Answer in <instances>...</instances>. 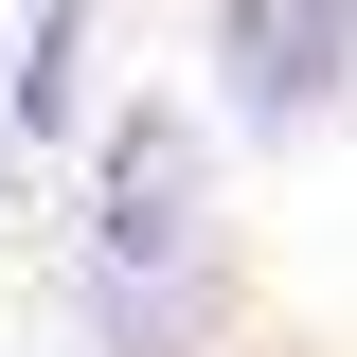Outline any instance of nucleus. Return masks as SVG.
Segmentation results:
<instances>
[{
	"mask_svg": "<svg viewBox=\"0 0 357 357\" xmlns=\"http://www.w3.org/2000/svg\"><path fill=\"white\" fill-rule=\"evenodd\" d=\"M197 54H215V126L232 143H321L357 107V0H215Z\"/></svg>",
	"mask_w": 357,
	"mask_h": 357,
	"instance_id": "f03ea898",
	"label": "nucleus"
},
{
	"mask_svg": "<svg viewBox=\"0 0 357 357\" xmlns=\"http://www.w3.org/2000/svg\"><path fill=\"white\" fill-rule=\"evenodd\" d=\"M72 54H89V0H36V36H18V126L72 143Z\"/></svg>",
	"mask_w": 357,
	"mask_h": 357,
	"instance_id": "20e7f679",
	"label": "nucleus"
},
{
	"mask_svg": "<svg viewBox=\"0 0 357 357\" xmlns=\"http://www.w3.org/2000/svg\"><path fill=\"white\" fill-rule=\"evenodd\" d=\"M232 250V178H215V107L126 89L89 126V215H72V286H126V268H197Z\"/></svg>",
	"mask_w": 357,
	"mask_h": 357,
	"instance_id": "f257e3e1",
	"label": "nucleus"
},
{
	"mask_svg": "<svg viewBox=\"0 0 357 357\" xmlns=\"http://www.w3.org/2000/svg\"><path fill=\"white\" fill-rule=\"evenodd\" d=\"M268 357H304V340H268Z\"/></svg>",
	"mask_w": 357,
	"mask_h": 357,
	"instance_id": "39448f33",
	"label": "nucleus"
},
{
	"mask_svg": "<svg viewBox=\"0 0 357 357\" xmlns=\"http://www.w3.org/2000/svg\"><path fill=\"white\" fill-rule=\"evenodd\" d=\"M72 321H89V357H232V340H250V232H232V250H197V268L72 286Z\"/></svg>",
	"mask_w": 357,
	"mask_h": 357,
	"instance_id": "7ed1b4c3",
	"label": "nucleus"
}]
</instances>
